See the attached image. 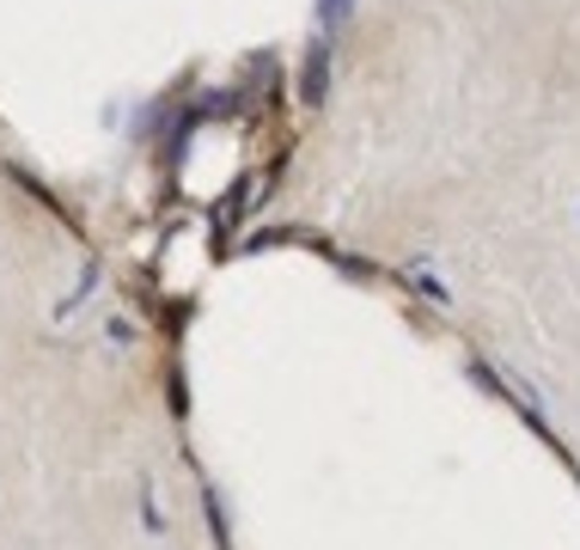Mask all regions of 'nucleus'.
<instances>
[{
    "mask_svg": "<svg viewBox=\"0 0 580 550\" xmlns=\"http://www.w3.org/2000/svg\"><path fill=\"white\" fill-rule=\"evenodd\" d=\"M349 13V0H324V19H342Z\"/></svg>",
    "mask_w": 580,
    "mask_h": 550,
    "instance_id": "1",
    "label": "nucleus"
}]
</instances>
